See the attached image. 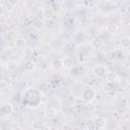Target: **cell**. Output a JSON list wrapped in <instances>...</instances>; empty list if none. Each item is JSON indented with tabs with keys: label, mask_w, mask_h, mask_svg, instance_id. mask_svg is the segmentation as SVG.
I'll return each mask as SVG.
<instances>
[{
	"label": "cell",
	"mask_w": 130,
	"mask_h": 130,
	"mask_svg": "<svg viewBox=\"0 0 130 130\" xmlns=\"http://www.w3.org/2000/svg\"><path fill=\"white\" fill-rule=\"evenodd\" d=\"M95 94H96V93H95V91H94L93 88H91V87H86V88H84L83 91L81 92V98H82L83 101H85V102H87V103H90V102H92V101L94 100Z\"/></svg>",
	"instance_id": "1"
},
{
	"label": "cell",
	"mask_w": 130,
	"mask_h": 130,
	"mask_svg": "<svg viewBox=\"0 0 130 130\" xmlns=\"http://www.w3.org/2000/svg\"><path fill=\"white\" fill-rule=\"evenodd\" d=\"M93 73H94V75L98 76V77H103V76L106 75V73H107V69H106V67L103 66V65H98L96 67H94V69H93Z\"/></svg>",
	"instance_id": "2"
},
{
	"label": "cell",
	"mask_w": 130,
	"mask_h": 130,
	"mask_svg": "<svg viewBox=\"0 0 130 130\" xmlns=\"http://www.w3.org/2000/svg\"><path fill=\"white\" fill-rule=\"evenodd\" d=\"M62 62V66H64L65 68H71L74 66V60L70 57H65L64 59L61 60Z\"/></svg>",
	"instance_id": "3"
},
{
	"label": "cell",
	"mask_w": 130,
	"mask_h": 130,
	"mask_svg": "<svg viewBox=\"0 0 130 130\" xmlns=\"http://www.w3.org/2000/svg\"><path fill=\"white\" fill-rule=\"evenodd\" d=\"M31 126H32V128H34L35 130H39V129L42 128V126H43V122H42L40 119H36V120L32 122Z\"/></svg>",
	"instance_id": "4"
},
{
	"label": "cell",
	"mask_w": 130,
	"mask_h": 130,
	"mask_svg": "<svg viewBox=\"0 0 130 130\" xmlns=\"http://www.w3.org/2000/svg\"><path fill=\"white\" fill-rule=\"evenodd\" d=\"M15 46H16L18 49H22V48H24V46H25V40L22 39V38L17 39V40L15 41Z\"/></svg>",
	"instance_id": "5"
},
{
	"label": "cell",
	"mask_w": 130,
	"mask_h": 130,
	"mask_svg": "<svg viewBox=\"0 0 130 130\" xmlns=\"http://www.w3.org/2000/svg\"><path fill=\"white\" fill-rule=\"evenodd\" d=\"M114 89V82L112 81H107L106 84L104 85V90L105 91H112Z\"/></svg>",
	"instance_id": "6"
},
{
	"label": "cell",
	"mask_w": 130,
	"mask_h": 130,
	"mask_svg": "<svg viewBox=\"0 0 130 130\" xmlns=\"http://www.w3.org/2000/svg\"><path fill=\"white\" fill-rule=\"evenodd\" d=\"M51 65H52V67L54 68V69H59L61 66H62V62H61V60L60 59H54L53 61H52V63H51Z\"/></svg>",
	"instance_id": "7"
},
{
	"label": "cell",
	"mask_w": 130,
	"mask_h": 130,
	"mask_svg": "<svg viewBox=\"0 0 130 130\" xmlns=\"http://www.w3.org/2000/svg\"><path fill=\"white\" fill-rule=\"evenodd\" d=\"M35 63L32 62V61H27L26 63H25V65H24V69L26 70V71H32L34 69H35Z\"/></svg>",
	"instance_id": "8"
},
{
	"label": "cell",
	"mask_w": 130,
	"mask_h": 130,
	"mask_svg": "<svg viewBox=\"0 0 130 130\" xmlns=\"http://www.w3.org/2000/svg\"><path fill=\"white\" fill-rule=\"evenodd\" d=\"M121 45H122V47H123V48H125V49L129 48V45H130V41H129V38H127V37L123 38V39L121 40Z\"/></svg>",
	"instance_id": "9"
},
{
	"label": "cell",
	"mask_w": 130,
	"mask_h": 130,
	"mask_svg": "<svg viewBox=\"0 0 130 130\" xmlns=\"http://www.w3.org/2000/svg\"><path fill=\"white\" fill-rule=\"evenodd\" d=\"M8 69L10 70V71H13L14 69H16L17 68V62H15V61H10L9 63H8Z\"/></svg>",
	"instance_id": "10"
},
{
	"label": "cell",
	"mask_w": 130,
	"mask_h": 130,
	"mask_svg": "<svg viewBox=\"0 0 130 130\" xmlns=\"http://www.w3.org/2000/svg\"><path fill=\"white\" fill-rule=\"evenodd\" d=\"M121 22H122V24H124V25H129V22H130L129 16H127V15H124V16H122Z\"/></svg>",
	"instance_id": "11"
},
{
	"label": "cell",
	"mask_w": 130,
	"mask_h": 130,
	"mask_svg": "<svg viewBox=\"0 0 130 130\" xmlns=\"http://www.w3.org/2000/svg\"><path fill=\"white\" fill-rule=\"evenodd\" d=\"M116 30H117V26H116L115 24L111 23V24L108 25V31H109V32L114 34V32H116Z\"/></svg>",
	"instance_id": "12"
},
{
	"label": "cell",
	"mask_w": 130,
	"mask_h": 130,
	"mask_svg": "<svg viewBox=\"0 0 130 130\" xmlns=\"http://www.w3.org/2000/svg\"><path fill=\"white\" fill-rule=\"evenodd\" d=\"M92 45H93L95 48H101L102 45H103V42H102L100 39H95L94 41H92Z\"/></svg>",
	"instance_id": "13"
},
{
	"label": "cell",
	"mask_w": 130,
	"mask_h": 130,
	"mask_svg": "<svg viewBox=\"0 0 130 130\" xmlns=\"http://www.w3.org/2000/svg\"><path fill=\"white\" fill-rule=\"evenodd\" d=\"M44 16H45L46 18H51V17L53 16V11L50 10V9H46V10L44 11Z\"/></svg>",
	"instance_id": "14"
},
{
	"label": "cell",
	"mask_w": 130,
	"mask_h": 130,
	"mask_svg": "<svg viewBox=\"0 0 130 130\" xmlns=\"http://www.w3.org/2000/svg\"><path fill=\"white\" fill-rule=\"evenodd\" d=\"M107 78H108V81L114 82V79L116 78V74L115 73H108L107 74Z\"/></svg>",
	"instance_id": "15"
},
{
	"label": "cell",
	"mask_w": 130,
	"mask_h": 130,
	"mask_svg": "<svg viewBox=\"0 0 130 130\" xmlns=\"http://www.w3.org/2000/svg\"><path fill=\"white\" fill-rule=\"evenodd\" d=\"M7 85H8L7 82H5L4 80H3V81H0V89H4Z\"/></svg>",
	"instance_id": "16"
},
{
	"label": "cell",
	"mask_w": 130,
	"mask_h": 130,
	"mask_svg": "<svg viewBox=\"0 0 130 130\" xmlns=\"http://www.w3.org/2000/svg\"><path fill=\"white\" fill-rule=\"evenodd\" d=\"M4 12H5V7H4V5H3V4H0V16H1V15H3V14H4Z\"/></svg>",
	"instance_id": "17"
}]
</instances>
